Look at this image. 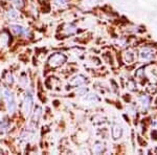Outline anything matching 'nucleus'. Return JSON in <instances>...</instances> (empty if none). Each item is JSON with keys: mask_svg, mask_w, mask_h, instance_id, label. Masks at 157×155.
Masks as SVG:
<instances>
[{"mask_svg": "<svg viewBox=\"0 0 157 155\" xmlns=\"http://www.w3.org/2000/svg\"><path fill=\"white\" fill-rule=\"evenodd\" d=\"M1 95L6 104L9 113L13 114L15 112V110H16V102H15V98H14V95H13V93L7 89V88H2Z\"/></svg>", "mask_w": 157, "mask_h": 155, "instance_id": "f257e3e1", "label": "nucleus"}, {"mask_svg": "<svg viewBox=\"0 0 157 155\" xmlns=\"http://www.w3.org/2000/svg\"><path fill=\"white\" fill-rule=\"evenodd\" d=\"M66 61V57L62 54H55L49 58L48 63L52 67H59L62 64H64V62Z\"/></svg>", "mask_w": 157, "mask_h": 155, "instance_id": "f03ea898", "label": "nucleus"}, {"mask_svg": "<svg viewBox=\"0 0 157 155\" xmlns=\"http://www.w3.org/2000/svg\"><path fill=\"white\" fill-rule=\"evenodd\" d=\"M33 108V96L30 93H26L23 101V106H22V112H23L24 116H29L30 112H32Z\"/></svg>", "mask_w": 157, "mask_h": 155, "instance_id": "7ed1b4c3", "label": "nucleus"}, {"mask_svg": "<svg viewBox=\"0 0 157 155\" xmlns=\"http://www.w3.org/2000/svg\"><path fill=\"white\" fill-rule=\"evenodd\" d=\"M10 29H11L13 34L16 35V36H26V35L29 34V30H26L24 27L20 26V25L12 24L11 26H10Z\"/></svg>", "mask_w": 157, "mask_h": 155, "instance_id": "20e7f679", "label": "nucleus"}, {"mask_svg": "<svg viewBox=\"0 0 157 155\" xmlns=\"http://www.w3.org/2000/svg\"><path fill=\"white\" fill-rule=\"evenodd\" d=\"M10 43V35L6 32H2L0 34V49H4L9 46Z\"/></svg>", "mask_w": 157, "mask_h": 155, "instance_id": "39448f33", "label": "nucleus"}, {"mask_svg": "<svg viewBox=\"0 0 157 155\" xmlns=\"http://www.w3.org/2000/svg\"><path fill=\"white\" fill-rule=\"evenodd\" d=\"M121 134H123V129H121L118 125L113 126V128H112V136H113V138H114V139H118L121 136Z\"/></svg>", "mask_w": 157, "mask_h": 155, "instance_id": "423d86ee", "label": "nucleus"}, {"mask_svg": "<svg viewBox=\"0 0 157 155\" xmlns=\"http://www.w3.org/2000/svg\"><path fill=\"white\" fill-rule=\"evenodd\" d=\"M86 82V79L83 77V76H78V77L73 78L71 81H70V84L73 86H78V85H82Z\"/></svg>", "mask_w": 157, "mask_h": 155, "instance_id": "0eeeda50", "label": "nucleus"}, {"mask_svg": "<svg viewBox=\"0 0 157 155\" xmlns=\"http://www.w3.org/2000/svg\"><path fill=\"white\" fill-rule=\"evenodd\" d=\"M141 58L145 60H149L151 59L152 57H153V52H152L151 49H149V48H145V49H143V52H141Z\"/></svg>", "mask_w": 157, "mask_h": 155, "instance_id": "6e6552de", "label": "nucleus"}, {"mask_svg": "<svg viewBox=\"0 0 157 155\" xmlns=\"http://www.w3.org/2000/svg\"><path fill=\"white\" fill-rule=\"evenodd\" d=\"M41 114H42V109L40 107H37L36 110H35V112H34V115H33V122H34V123H38V121H39Z\"/></svg>", "mask_w": 157, "mask_h": 155, "instance_id": "1a4fd4ad", "label": "nucleus"}, {"mask_svg": "<svg viewBox=\"0 0 157 155\" xmlns=\"http://www.w3.org/2000/svg\"><path fill=\"white\" fill-rule=\"evenodd\" d=\"M104 151V145L101 143L95 144V146H93V152L95 154H100Z\"/></svg>", "mask_w": 157, "mask_h": 155, "instance_id": "9d476101", "label": "nucleus"}, {"mask_svg": "<svg viewBox=\"0 0 157 155\" xmlns=\"http://www.w3.org/2000/svg\"><path fill=\"white\" fill-rule=\"evenodd\" d=\"M7 17H9L11 20H15V19L18 18V13L15 11L14 9H11V10H9V12H7Z\"/></svg>", "mask_w": 157, "mask_h": 155, "instance_id": "9b49d317", "label": "nucleus"}, {"mask_svg": "<svg viewBox=\"0 0 157 155\" xmlns=\"http://www.w3.org/2000/svg\"><path fill=\"white\" fill-rule=\"evenodd\" d=\"M7 128H9V124L6 123V122H1L0 123V132H6L7 130Z\"/></svg>", "mask_w": 157, "mask_h": 155, "instance_id": "f8f14e48", "label": "nucleus"}, {"mask_svg": "<svg viewBox=\"0 0 157 155\" xmlns=\"http://www.w3.org/2000/svg\"><path fill=\"white\" fill-rule=\"evenodd\" d=\"M12 1H13V3L17 7H19V9H21V7L23 6V0H12Z\"/></svg>", "mask_w": 157, "mask_h": 155, "instance_id": "ddd939ff", "label": "nucleus"}, {"mask_svg": "<svg viewBox=\"0 0 157 155\" xmlns=\"http://www.w3.org/2000/svg\"><path fill=\"white\" fill-rule=\"evenodd\" d=\"M6 82L9 83V84H13V82H14V79H13V76H12L10 72H7V73H6Z\"/></svg>", "mask_w": 157, "mask_h": 155, "instance_id": "4468645a", "label": "nucleus"}, {"mask_svg": "<svg viewBox=\"0 0 157 155\" xmlns=\"http://www.w3.org/2000/svg\"><path fill=\"white\" fill-rule=\"evenodd\" d=\"M126 60H127V62L131 63L133 61V55L131 52H127L126 54Z\"/></svg>", "mask_w": 157, "mask_h": 155, "instance_id": "2eb2a0df", "label": "nucleus"}, {"mask_svg": "<svg viewBox=\"0 0 157 155\" xmlns=\"http://www.w3.org/2000/svg\"><path fill=\"white\" fill-rule=\"evenodd\" d=\"M55 2L59 6H65L67 3V0H55Z\"/></svg>", "mask_w": 157, "mask_h": 155, "instance_id": "dca6fc26", "label": "nucleus"}]
</instances>
